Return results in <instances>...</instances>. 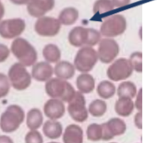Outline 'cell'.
<instances>
[{
    "instance_id": "1",
    "label": "cell",
    "mask_w": 157,
    "mask_h": 143,
    "mask_svg": "<svg viewBox=\"0 0 157 143\" xmlns=\"http://www.w3.org/2000/svg\"><path fill=\"white\" fill-rule=\"evenodd\" d=\"M10 52L24 66H33L37 61V51L33 45L24 38L18 37L11 43Z\"/></svg>"
},
{
    "instance_id": "2",
    "label": "cell",
    "mask_w": 157,
    "mask_h": 143,
    "mask_svg": "<svg viewBox=\"0 0 157 143\" xmlns=\"http://www.w3.org/2000/svg\"><path fill=\"white\" fill-rule=\"evenodd\" d=\"M45 92L51 99H58L63 103H69L76 93L69 82L57 78H52L46 81Z\"/></svg>"
},
{
    "instance_id": "3",
    "label": "cell",
    "mask_w": 157,
    "mask_h": 143,
    "mask_svg": "<svg viewBox=\"0 0 157 143\" xmlns=\"http://www.w3.org/2000/svg\"><path fill=\"white\" fill-rule=\"evenodd\" d=\"M24 118L25 114L21 106L10 105L0 117V128L5 133H12L20 127Z\"/></svg>"
},
{
    "instance_id": "4",
    "label": "cell",
    "mask_w": 157,
    "mask_h": 143,
    "mask_svg": "<svg viewBox=\"0 0 157 143\" xmlns=\"http://www.w3.org/2000/svg\"><path fill=\"white\" fill-rule=\"evenodd\" d=\"M98 61L97 52L94 47L82 46L80 48L74 58L75 69L82 73H88L94 67Z\"/></svg>"
},
{
    "instance_id": "5",
    "label": "cell",
    "mask_w": 157,
    "mask_h": 143,
    "mask_svg": "<svg viewBox=\"0 0 157 143\" xmlns=\"http://www.w3.org/2000/svg\"><path fill=\"white\" fill-rule=\"evenodd\" d=\"M8 78L11 87L17 91L26 90L32 84V75L21 63H15L10 66Z\"/></svg>"
},
{
    "instance_id": "6",
    "label": "cell",
    "mask_w": 157,
    "mask_h": 143,
    "mask_svg": "<svg viewBox=\"0 0 157 143\" xmlns=\"http://www.w3.org/2000/svg\"><path fill=\"white\" fill-rule=\"evenodd\" d=\"M127 29V20L121 14H115L105 19L100 27L101 35L105 38H114L125 32Z\"/></svg>"
},
{
    "instance_id": "7",
    "label": "cell",
    "mask_w": 157,
    "mask_h": 143,
    "mask_svg": "<svg viewBox=\"0 0 157 143\" xmlns=\"http://www.w3.org/2000/svg\"><path fill=\"white\" fill-rule=\"evenodd\" d=\"M133 73L131 65L127 58H118L115 60L107 68L106 75L113 81L128 80Z\"/></svg>"
},
{
    "instance_id": "8",
    "label": "cell",
    "mask_w": 157,
    "mask_h": 143,
    "mask_svg": "<svg viewBox=\"0 0 157 143\" xmlns=\"http://www.w3.org/2000/svg\"><path fill=\"white\" fill-rule=\"evenodd\" d=\"M67 112L71 118L78 122L82 123L88 119V109L86 108L85 97L80 92H76L73 99L68 103Z\"/></svg>"
},
{
    "instance_id": "9",
    "label": "cell",
    "mask_w": 157,
    "mask_h": 143,
    "mask_svg": "<svg viewBox=\"0 0 157 143\" xmlns=\"http://www.w3.org/2000/svg\"><path fill=\"white\" fill-rule=\"evenodd\" d=\"M25 21L21 18L3 20L0 21V36L5 39H16L25 31Z\"/></svg>"
},
{
    "instance_id": "10",
    "label": "cell",
    "mask_w": 157,
    "mask_h": 143,
    "mask_svg": "<svg viewBox=\"0 0 157 143\" xmlns=\"http://www.w3.org/2000/svg\"><path fill=\"white\" fill-rule=\"evenodd\" d=\"M98 60L102 63H112L119 54V45L117 42L112 38H104L98 43L97 49Z\"/></svg>"
},
{
    "instance_id": "11",
    "label": "cell",
    "mask_w": 157,
    "mask_h": 143,
    "mask_svg": "<svg viewBox=\"0 0 157 143\" xmlns=\"http://www.w3.org/2000/svg\"><path fill=\"white\" fill-rule=\"evenodd\" d=\"M61 29V23L56 18L43 16L38 18L34 24V30L36 33L44 37L56 36Z\"/></svg>"
},
{
    "instance_id": "12",
    "label": "cell",
    "mask_w": 157,
    "mask_h": 143,
    "mask_svg": "<svg viewBox=\"0 0 157 143\" xmlns=\"http://www.w3.org/2000/svg\"><path fill=\"white\" fill-rule=\"evenodd\" d=\"M102 126V140L107 141L117 136L123 135L127 130V125L121 118L115 117L108 122L104 123Z\"/></svg>"
},
{
    "instance_id": "13",
    "label": "cell",
    "mask_w": 157,
    "mask_h": 143,
    "mask_svg": "<svg viewBox=\"0 0 157 143\" xmlns=\"http://www.w3.org/2000/svg\"><path fill=\"white\" fill-rule=\"evenodd\" d=\"M55 7V0H29L27 10L29 14L34 18L44 16Z\"/></svg>"
},
{
    "instance_id": "14",
    "label": "cell",
    "mask_w": 157,
    "mask_h": 143,
    "mask_svg": "<svg viewBox=\"0 0 157 143\" xmlns=\"http://www.w3.org/2000/svg\"><path fill=\"white\" fill-rule=\"evenodd\" d=\"M54 75V68L51 64L42 61L36 62L33 66L32 69V78H33L37 81L45 82L52 79Z\"/></svg>"
},
{
    "instance_id": "15",
    "label": "cell",
    "mask_w": 157,
    "mask_h": 143,
    "mask_svg": "<svg viewBox=\"0 0 157 143\" xmlns=\"http://www.w3.org/2000/svg\"><path fill=\"white\" fill-rule=\"evenodd\" d=\"M65 111L64 103L58 99H50L44 105V113L50 120L60 119L65 115Z\"/></svg>"
},
{
    "instance_id": "16",
    "label": "cell",
    "mask_w": 157,
    "mask_h": 143,
    "mask_svg": "<svg viewBox=\"0 0 157 143\" xmlns=\"http://www.w3.org/2000/svg\"><path fill=\"white\" fill-rule=\"evenodd\" d=\"M88 36V28L82 26H77L73 28L68 33V42L75 47L86 46Z\"/></svg>"
},
{
    "instance_id": "17",
    "label": "cell",
    "mask_w": 157,
    "mask_h": 143,
    "mask_svg": "<svg viewBox=\"0 0 157 143\" xmlns=\"http://www.w3.org/2000/svg\"><path fill=\"white\" fill-rule=\"evenodd\" d=\"M64 143H83V131L78 125L72 124L66 127L63 133Z\"/></svg>"
},
{
    "instance_id": "18",
    "label": "cell",
    "mask_w": 157,
    "mask_h": 143,
    "mask_svg": "<svg viewBox=\"0 0 157 143\" xmlns=\"http://www.w3.org/2000/svg\"><path fill=\"white\" fill-rule=\"evenodd\" d=\"M54 74L57 79L63 81L70 80L75 74V66L68 61H59L54 67Z\"/></svg>"
},
{
    "instance_id": "19",
    "label": "cell",
    "mask_w": 157,
    "mask_h": 143,
    "mask_svg": "<svg viewBox=\"0 0 157 143\" xmlns=\"http://www.w3.org/2000/svg\"><path fill=\"white\" fill-rule=\"evenodd\" d=\"M77 88L81 93H90L95 88V81L94 78L89 73H82L77 78L76 81Z\"/></svg>"
},
{
    "instance_id": "20",
    "label": "cell",
    "mask_w": 157,
    "mask_h": 143,
    "mask_svg": "<svg viewBox=\"0 0 157 143\" xmlns=\"http://www.w3.org/2000/svg\"><path fill=\"white\" fill-rule=\"evenodd\" d=\"M134 102L129 98H118L115 104V111L119 116L128 117L134 111Z\"/></svg>"
},
{
    "instance_id": "21",
    "label": "cell",
    "mask_w": 157,
    "mask_h": 143,
    "mask_svg": "<svg viewBox=\"0 0 157 143\" xmlns=\"http://www.w3.org/2000/svg\"><path fill=\"white\" fill-rule=\"evenodd\" d=\"M43 132L48 138L56 139L61 137L63 127L62 125L56 120H48L43 126Z\"/></svg>"
},
{
    "instance_id": "22",
    "label": "cell",
    "mask_w": 157,
    "mask_h": 143,
    "mask_svg": "<svg viewBox=\"0 0 157 143\" xmlns=\"http://www.w3.org/2000/svg\"><path fill=\"white\" fill-rule=\"evenodd\" d=\"M78 18V10L74 7H68L63 9L58 15L57 20L61 25H72L74 24Z\"/></svg>"
},
{
    "instance_id": "23",
    "label": "cell",
    "mask_w": 157,
    "mask_h": 143,
    "mask_svg": "<svg viewBox=\"0 0 157 143\" xmlns=\"http://www.w3.org/2000/svg\"><path fill=\"white\" fill-rule=\"evenodd\" d=\"M43 122H44L43 114L39 109L33 108L28 112L26 123L30 130H37L43 125Z\"/></svg>"
},
{
    "instance_id": "24",
    "label": "cell",
    "mask_w": 157,
    "mask_h": 143,
    "mask_svg": "<svg viewBox=\"0 0 157 143\" xmlns=\"http://www.w3.org/2000/svg\"><path fill=\"white\" fill-rule=\"evenodd\" d=\"M43 55L45 59V62L51 63H57L60 61L61 58V51L59 47L54 43L46 44L43 49Z\"/></svg>"
},
{
    "instance_id": "25",
    "label": "cell",
    "mask_w": 157,
    "mask_h": 143,
    "mask_svg": "<svg viewBox=\"0 0 157 143\" xmlns=\"http://www.w3.org/2000/svg\"><path fill=\"white\" fill-rule=\"evenodd\" d=\"M138 92L136 85L132 81H123L119 84L117 90L118 98H129L133 99L136 97Z\"/></svg>"
},
{
    "instance_id": "26",
    "label": "cell",
    "mask_w": 157,
    "mask_h": 143,
    "mask_svg": "<svg viewBox=\"0 0 157 143\" xmlns=\"http://www.w3.org/2000/svg\"><path fill=\"white\" fill-rule=\"evenodd\" d=\"M117 89L113 82L109 81H104L97 86V94L105 100L112 98L116 94Z\"/></svg>"
},
{
    "instance_id": "27",
    "label": "cell",
    "mask_w": 157,
    "mask_h": 143,
    "mask_svg": "<svg viewBox=\"0 0 157 143\" xmlns=\"http://www.w3.org/2000/svg\"><path fill=\"white\" fill-rule=\"evenodd\" d=\"M107 110V104L104 100H94L93 101L88 108V113L94 117H101L103 116Z\"/></svg>"
},
{
    "instance_id": "28",
    "label": "cell",
    "mask_w": 157,
    "mask_h": 143,
    "mask_svg": "<svg viewBox=\"0 0 157 143\" xmlns=\"http://www.w3.org/2000/svg\"><path fill=\"white\" fill-rule=\"evenodd\" d=\"M114 5L111 0H96L94 4V13L104 14L114 9Z\"/></svg>"
},
{
    "instance_id": "29",
    "label": "cell",
    "mask_w": 157,
    "mask_h": 143,
    "mask_svg": "<svg viewBox=\"0 0 157 143\" xmlns=\"http://www.w3.org/2000/svg\"><path fill=\"white\" fill-rule=\"evenodd\" d=\"M87 137L91 141H99L102 139V126L99 124H91L87 127Z\"/></svg>"
},
{
    "instance_id": "30",
    "label": "cell",
    "mask_w": 157,
    "mask_h": 143,
    "mask_svg": "<svg viewBox=\"0 0 157 143\" xmlns=\"http://www.w3.org/2000/svg\"><path fill=\"white\" fill-rule=\"evenodd\" d=\"M128 61L131 65L133 71L138 73L142 72V54L141 52H134L130 55Z\"/></svg>"
},
{
    "instance_id": "31",
    "label": "cell",
    "mask_w": 157,
    "mask_h": 143,
    "mask_svg": "<svg viewBox=\"0 0 157 143\" xmlns=\"http://www.w3.org/2000/svg\"><path fill=\"white\" fill-rule=\"evenodd\" d=\"M101 41V33L99 31L94 28H88V36H87V43L86 46L93 47L99 43Z\"/></svg>"
},
{
    "instance_id": "32",
    "label": "cell",
    "mask_w": 157,
    "mask_h": 143,
    "mask_svg": "<svg viewBox=\"0 0 157 143\" xmlns=\"http://www.w3.org/2000/svg\"><path fill=\"white\" fill-rule=\"evenodd\" d=\"M10 82L7 75L0 73V98L6 97L10 91Z\"/></svg>"
},
{
    "instance_id": "33",
    "label": "cell",
    "mask_w": 157,
    "mask_h": 143,
    "mask_svg": "<svg viewBox=\"0 0 157 143\" xmlns=\"http://www.w3.org/2000/svg\"><path fill=\"white\" fill-rule=\"evenodd\" d=\"M25 143H44V139L39 131L31 130L25 137Z\"/></svg>"
},
{
    "instance_id": "34",
    "label": "cell",
    "mask_w": 157,
    "mask_h": 143,
    "mask_svg": "<svg viewBox=\"0 0 157 143\" xmlns=\"http://www.w3.org/2000/svg\"><path fill=\"white\" fill-rule=\"evenodd\" d=\"M10 55V49L7 45L0 43V63L5 62L9 58Z\"/></svg>"
},
{
    "instance_id": "35",
    "label": "cell",
    "mask_w": 157,
    "mask_h": 143,
    "mask_svg": "<svg viewBox=\"0 0 157 143\" xmlns=\"http://www.w3.org/2000/svg\"><path fill=\"white\" fill-rule=\"evenodd\" d=\"M134 106L139 112L142 111V89H140L139 92H137L136 100L134 102Z\"/></svg>"
},
{
    "instance_id": "36",
    "label": "cell",
    "mask_w": 157,
    "mask_h": 143,
    "mask_svg": "<svg viewBox=\"0 0 157 143\" xmlns=\"http://www.w3.org/2000/svg\"><path fill=\"white\" fill-rule=\"evenodd\" d=\"M134 124L135 126L139 129L142 128V113L137 112V114L134 116Z\"/></svg>"
},
{
    "instance_id": "37",
    "label": "cell",
    "mask_w": 157,
    "mask_h": 143,
    "mask_svg": "<svg viewBox=\"0 0 157 143\" xmlns=\"http://www.w3.org/2000/svg\"><path fill=\"white\" fill-rule=\"evenodd\" d=\"M114 7L116 8H121V7H126L130 4L131 0H111Z\"/></svg>"
},
{
    "instance_id": "38",
    "label": "cell",
    "mask_w": 157,
    "mask_h": 143,
    "mask_svg": "<svg viewBox=\"0 0 157 143\" xmlns=\"http://www.w3.org/2000/svg\"><path fill=\"white\" fill-rule=\"evenodd\" d=\"M0 143H14V142L11 139V137L3 135V136H0Z\"/></svg>"
},
{
    "instance_id": "39",
    "label": "cell",
    "mask_w": 157,
    "mask_h": 143,
    "mask_svg": "<svg viewBox=\"0 0 157 143\" xmlns=\"http://www.w3.org/2000/svg\"><path fill=\"white\" fill-rule=\"evenodd\" d=\"M10 1L16 5H27L29 0H10Z\"/></svg>"
},
{
    "instance_id": "40",
    "label": "cell",
    "mask_w": 157,
    "mask_h": 143,
    "mask_svg": "<svg viewBox=\"0 0 157 143\" xmlns=\"http://www.w3.org/2000/svg\"><path fill=\"white\" fill-rule=\"evenodd\" d=\"M4 14H5V7H4V4L0 1V21H2V18L4 17Z\"/></svg>"
},
{
    "instance_id": "41",
    "label": "cell",
    "mask_w": 157,
    "mask_h": 143,
    "mask_svg": "<svg viewBox=\"0 0 157 143\" xmlns=\"http://www.w3.org/2000/svg\"><path fill=\"white\" fill-rule=\"evenodd\" d=\"M49 143H58V142H49Z\"/></svg>"
},
{
    "instance_id": "42",
    "label": "cell",
    "mask_w": 157,
    "mask_h": 143,
    "mask_svg": "<svg viewBox=\"0 0 157 143\" xmlns=\"http://www.w3.org/2000/svg\"><path fill=\"white\" fill-rule=\"evenodd\" d=\"M112 143H116V142H112Z\"/></svg>"
}]
</instances>
